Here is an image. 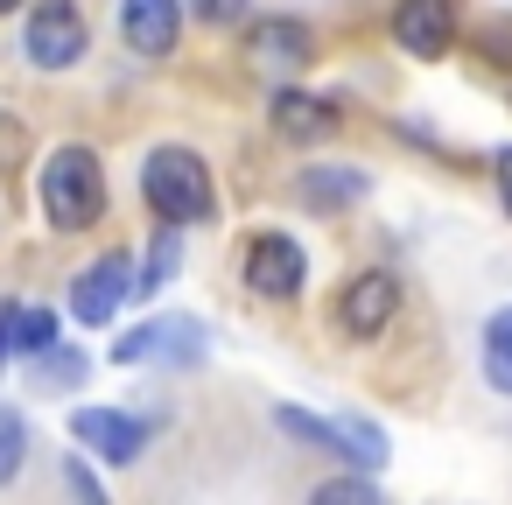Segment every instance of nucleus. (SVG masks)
I'll return each mask as SVG.
<instances>
[{
  "label": "nucleus",
  "mask_w": 512,
  "mask_h": 505,
  "mask_svg": "<svg viewBox=\"0 0 512 505\" xmlns=\"http://www.w3.org/2000/svg\"><path fill=\"white\" fill-rule=\"evenodd\" d=\"M491 183H498V211L512 218V148H498V155H491Z\"/></svg>",
  "instance_id": "23"
},
{
  "label": "nucleus",
  "mask_w": 512,
  "mask_h": 505,
  "mask_svg": "<svg viewBox=\"0 0 512 505\" xmlns=\"http://www.w3.org/2000/svg\"><path fill=\"white\" fill-rule=\"evenodd\" d=\"M141 197H148V211H155L169 232H183V225H211V218H218L211 162H204L197 148H183V141L148 148V162H141Z\"/></svg>",
  "instance_id": "2"
},
{
  "label": "nucleus",
  "mask_w": 512,
  "mask_h": 505,
  "mask_svg": "<svg viewBox=\"0 0 512 505\" xmlns=\"http://www.w3.org/2000/svg\"><path fill=\"white\" fill-rule=\"evenodd\" d=\"M15 330H22V309H15V302H0V365L15 358Z\"/></svg>",
  "instance_id": "25"
},
{
  "label": "nucleus",
  "mask_w": 512,
  "mask_h": 505,
  "mask_svg": "<svg viewBox=\"0 0 512 505\" xmlns=\"http://www.w3.org/2000/svg\"><path fill=\"white\" fill-rule=\"evenodd\" d=\"M134 288H141L134 260H127V253H99V260L78 267V281H71V316H78L85 330H106V323L134 302Z\"/></svg>",
  "instance_id": "8"
},
{
  "label": "nucleus",
  "mask_w": 512,
  "mask_h": 505,
  "mask_svg": "<svg viewBox=\"0 0 512 505\" xmlns=\"http://www.w3.org/2000/svg\"><path fill=\"white\" fill-rule=\"evenodd\" d=\"M148 358H162V365H197V358H204V323H197V316H155V323H141V330H127V337L113 344V365H148Z\"/></svg>",
  "instance_id": "10"
},
{
  "label": "nucleus",
  "mask_w": 512,
  "mask_h": 505,
  "mask_svg": "<svg viewBox=\"0 0 512 505\" xmlns=\"http://www.w3.org/2000/svg\"><path fill=\"white\" fill-rule=\"evenodd\" d=\"M484 379H491V393L512 400V302L484 323Z\"/></svg>",
  "instance_id": "16"
},
{
  "label": "nucleus",
  "mask_w": 512,
  "mask_h": 505,
  "mask_svg": "<svg viewBox=\"0 0 512 505\" xmlns=\"http://www.w3.org/2000/svg\"><path fill=\"white\" fill-rule=\"evenodd\" d=\"M22 463H29V421H22V407L0 400V491L22 477Z\"/></svg>",
  "instance_id": "18"
},
{
  "label": "nucleus",
  "mask_w": 512,
  "mask_h": 505,
  "mask_svg": "<svg viewBox=\"0 0 512 505\" xmlns=\"http://www.w3.org/2000/svg\"><path fill=\"white\" fill-rule=\"evenodd\" d=\"M85 372H92V358H85L78 344H57L50 358H36V386H43V393H50V386L71 393V386H85Z\"/></svg>",
  "instance_id": "19"
},
{
  "label": "nucleus",
  "mask_w": 512,
  "mask_h": 505,
  "mask_svg": "<svg viewBox=\"0 0 512 505\" xmlns=\"http://www.w3.org/2000/svg\"><path fill=\"white\" fill-rule=\"evenodd\" d=\"M246 57L260 71H309L316 64V29L295 22V15H267V22L246 29Z\"/></svg>",
  "instance_id": "12"
},
{
  "label": "nucleus",
  "mask_w": 512,
  "mask_h": 505,
  "mask_svg": "<svg viewBox=\"0 0 512 505\" xmlns=\"http://www.w3.org/2000/svg\"><path fill=\"white\" fill-rule=\"evenodd\" d=\"M36 211L57 232H92L106 218V162L85 141H64L36 162Z\"/></svg>",
  "instance_id": "1"
},
{
  "label": "nucleus",
  "mask_w": 512,
  "mask_h": 505,
  "mask_svg": "<svg viewBox=\"0 0 512 505\" xmlns=\"http://www.w3.org/2000/svg\"><path fill=\"white\" fill-rule=\"evenodd\" d=\"M176 267H183V232L155 225V239H148V260H141V288H134V295H162V288L176 281Z\"/></svg>",
  "instance_id": "15"
},
{
  "label": "nucleus",
  "mask_w": 512,
  "mask_h": 505,
  "mask_svg": "<svg viewBox=\"0 0 512 505\" xmlns=\"http://www.w3.org/2000/svg\"><path fill=\"white\" fill-rule=\"evenodd\" d=\"M183 0H120V43L134 50V57H148V64H162V57H176V43H183Z\"/></svg>",
  "instance_id": "11"
},
{
  "label": "nucleus",
  "mask_w": 512,
  "mask_h": 505,
  "mask_svg": "<svg viewBox=\"0 0 512 505\" xmlns=\"http://www.w3.org/2000/svg\"><path fill=\"white\" fill-rule=\"evenodd\" d=\"M183 8L204 22V29H239L253 15V0H183Z\"/></svg>",
  "instance_id": "21"
},
{
  "label": "nucleus",
  "mask_w": 512,
  "mask_h": 505,
  "mask_svg": "<svg viewBox=\"0 0 512 505\" xmlns=\"http://www.w3.org/2000/svg\"><path fill=\"white\" fill-rule=\"evenodd\" d=\"M22 148H29V134H22V127H15L8 113H0V162L15 169V162H22Z\"/></svg>",
  "instance_id": "24"
},
{
  "label": "nucleus",
  "mask_w": 512,
  "mask_h": 505,
  "mask_svg": "<svg viewBox=\"0 0 512 505\" xmlns=\"http://www.w3.org/2000/svg\"><path fill=\"white\" fill-rule=\"evenodd\" d=\"M85 50H92V22L78 0H36L22 15V57L36 71H78Z\"/></svg>",
  "instance_id": "3"
},
{
  "label": "nucleus",
  "mask_w": 512,
  "mask_h": 505,
  "mask_svg": "<svg viewBox=\"0 0 512 505\" xmlns=\"http://www.w3.org/2000/svg\"><path fill=\"white\" fill-rule=\"evenodd\" d=\"M64 477H71V491H78V505H106V491H99V484H92V470H85V463H78V456H71V463H64Z\"/></svg>",
  "instance_id": "22"
},
{
  "label": "nucleus",
  "mask_w": 512,
  "mask_h": 505,
  "mask_svg": "<svg viewBox=\"0 0 512 505\" xmlns=\"http://www.w3.org/2000/svg\"><path fill=\"white\" fill-rule=\"evenodd\" d=\"M22 8H36V0H0V15H22Z\"/></svg>",
  "instance_id": "26"
},
{
  "label": "nucleus",
  "mask_w": 512,
  "mask_h": 505,
  "mask_svg": "<svg viewBox=\"0 0 512 505\" xmlns=\"http://www.w3.org/2000/svg\"><path fill=\"white\" fill-rule=\"evenodd\" d=\"M295 197H302L309 211H351V204L372 197V176L351 169V162H316V169L295 176Z\"/></svg>",
  "instance_id": "13"
},
{
  "label": "nucleus",
  "mask_w": 512,
  "mask_h": 505,
  "mask_svg": "<svg viewBox=\"0 0 512 505\" xmlns=\"http://www.w3.org/2000/svg\"><path fill=\"white\" fill-rule=\"evenodd\" d=\"M393 316H400V274H393V267H358V274L337 288V330H344V337L372 344V337H386Z\"/></svg>",
  "instance_id": "6"
},
{
  "label": "nucleus",
  "mask_w": 512,
  "mask_h": 505,
  "mask_svg": "<svg viewBox=\"0 0 512 505\" xmlns=\"http://www.w3.org/2000/svg\"><path fill=\"white\" fill-rule=\"evenodd\" d=\"M302 505H379V484H372V477H358V470H351V477H323Z\"/></svg>",
  "instance_id": "20"
},
{
  "label": "nucleus",
  "mask_w": 512,
  "mask_h": 505,
  "mask_svg": "<svg viewBox=\"0 0 512 505\" xmlns=\"http://www.w3.org/2000/svg\"><path fill=\"white\" fill-rule=\"evenodd\" d=\"M463 36V0H400L393 8V43L414 64H442Z\"/></svg>",
  "instance_id": "7"
},
{
  "label": "nucleus",
  "mask_w": 512,
  "mask_h": 505,
  "mask_svg": "<svg viewBox=\"0 0 512 505\" xmlns=\"http://www.w3.org/2000/svg\"><path fill=\"white\" fill-rule=\"evenodd\" d=\"M274 428L309 442V449H323V456H344L358 477L386 463V435L372 421H330V414H309V407H274Z\"/></svg>",
  "instance_id": "4"
},
{
  "label": "nucleus",
  "mask_w": 512,
  "mask_h": 505,
  "mask_svg": "<svg viewBox=\"0 0 512 505\" xmlns=\"http://www.w3.org/2000/svg\"><path fill=\"white\" fill-rule=\"evenodd\" d=\"M267 120H274V134L281 141H330L337 134V106L330 99H316V92H274V106H267Z\"/></svg>",
  "instance_id": "14"
},
{
  "label": "nucleus",
  "mask_w": 512,
  "mask_h": 505,
  "mask_svg": "<svg viewBox=\"0 0 512 505\" xmlns=\"http://www.w3.org/2000/svg\"><path fill=\"white\" fill-rule=\"evenodd\" d=\"M239 281L260 295V302H295L302 281H309V253L295 232H253L246 239V260H239Z\"/></svg>",
  "instance_id": "5"
},
{
  "label": "nucleus",
  "mask_w": 512,
  "mask_h": 505,
  "mask_svg": "<svg viewBox=\"0 0 512 505\" xmlns=\"http://www.w3.org/2000/svg\"><path fill=\"white\" fill-rule=\"evenodd\" d=\"M64 344V316L57 309H22V330H15V351L36 365V358H50Z\"/></svg>",
  "instance_id": "17"
},
{
  "label": "nucleus",
  "mask_w": 512,
  "mask_h": 505,
  "mask_svg": "<svg viewBox=\"0 0 512 505\" xmlns=\"http://www.w3.org/2000/svg\"><path fill=\"white\" fill-rule=\"evenodd\" d=\"M71 435L85 442V456L99 463H134L155 435V414H127V407H78L71 414Z\"/></svg>",
  "instance_id": "9"
}]
</instances>
